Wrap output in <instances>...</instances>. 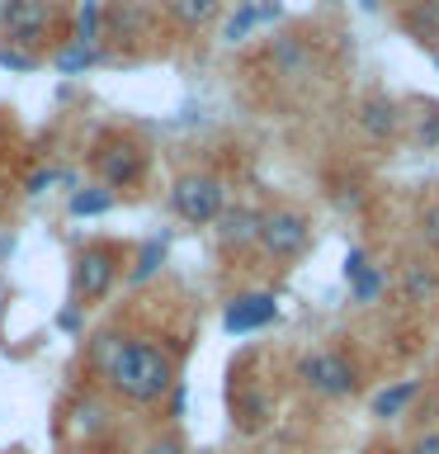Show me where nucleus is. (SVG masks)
I'll return each instance as SVG.
<instances>
[{
    "instance_id": "1",
    "label": "nucleus",
    "mask_w": 439,
    "mask_h": 454,
    "mask_svg": "<svg viewBox=\"0 0 439 454\" xmlns=\"http://www.w3.org/2000/svg\"><path fill=\"white\" fill-rule=\"evenodd\" d=\"M95 364L104 383L119 397L137 407H151L161 403L175 383V360H170L166 346H156L151 336H109L104 346L95 350Z\"/></svg>"
},
{
    "instance_id": "2",
    "label": "nucleus",
    "mask_w": 439,
    "mask_h": 454,
    "mask_svg": "<svg viewBox=\"0 0 439 454\" xmlns=\"http://www.w3.org/2000/svg\"><path fill=\"white\" fill-rule=\"evenodd\" d=\"M170 208H175L180 223L189 227H208L218 223V213L227 208V184L212 176V170H184L170 184Z\"/></svg>"
},
{
    "instance_id": "3",
    "label": "nucleus",
    "mask_w": 439,
    "mask_h": 454,
    "mask_svg": "<svg viewBox=\"0 0 439 454\" xmlns=\"http://www.w3.org/2000/svg\"><path fill=\"white\" fill-rule=\"evenodd\" d=\"M123 275V251L113 241H85L76 251V275H71V294H76V308L99 303Z\"/></svg>"
},
{
    "instance_id": "4",
    "label": "nucleus",
    "mask_w": 439,
    "mask_h": 454,
    "mask_svg": "<svg viewBox=\"0 0 439 454\" xmlns=\"http://www.w3.org/2000/svg\"><path fill=\"white\" fill-rule=\"evenodd\" d=\"M90 166L104 190H133V184L147 176V152H142L137 137H123V133H109L95 142L90 152Z\"/></svg>"
},
{
    "instance_id": "5",
    "label": "nucleus",
    "mask_w": 439,
    "mask_h": 454,
    "mask_svg": "<svg viewBox=\"0 0 439 454\" xmlns=\"http://www.w3.org/2000/svg\"><path fill=\"white\" fill-rule=\"evenodd\" d=\"M297 383H303L312 397L340 403V397H350L354 388H359V374H354V364L340 350L321 346V350H307L303 360H297Z\"/></svg>"
},
{
    "instance_id": "6",
    "label": "nucleus",
    "mask_w": 439,
    "mask_h": 454,
    "mask_svg": "<svg viewBox=\"0 0 439 454\" xmlns=\"http://www.w3.org/2000/svg\"><path fill=\"white\" fill-rule=\"evenodd\" d=\"M52 20H57L52 0H0V34H5V48H19V52L38 57V48L52 34Z\"/></svg>"
},
{
    "instance_id": "7",
    "label": "nucleus",
    "mask_w": 439,
    "mask_h": 454,
    "mask_svg": "<svg viewBox=\"0 0 439 454\" xmlns=\"http://www.w3.org/2000/svg\"><path fill=\"white\" fill-rule=\"evenodd\" d=\"M269 261H297L312 247V218L303 208H269L260 213V241H255Z\"/></svg>"
},
{
    "instance_id": "8",
    "label": "nucleus",
    "mask_w": 439,
    "mask_h": 454,
    "mask_svg": "<svg viewBox=\"0 0 439 454\" xmlns=\"http://www.w3.org/2000/svg\"><path fill=\"white\" fill-rule=\"evenodd\" d=\"M269 421H274V397L265 388H255V383L232 388V426L241 435H260L269 431Z\"/></svg>"
},
{
    "instance_id": "9",
    "label": "nucleus",
    "mask_w": 439,
    "mask_h": 454,
    "mask_svg": "<svg viewBox=\"0 0 439 454\" xmlns=\"http://www.w3.org/2000/svg\"><path fill=\"white\" fill-rule=\"evenodd\" d=\"M279 317V303H274V294H241L227 303L222 312V326L232 336H246V332H260V326H269Z\"/></svg>"
},
{
    "instance_id": "10",
    "label": "nucleus",
    "mask_w": 439,
    "mask_h": 454,
    "mask_svg": "<svg viewBox=\"0 0 439 454\" xmlns=\"http://www.w3.org/2000/svg\"><path fill=\"white\" fill-rule=\"evenodd\" d=\"M354 123H359L364 137L388 142V137L402 133V109H397V99H388V95H368L359 105V114H354Z\"/></svg>"
},
{
    "instance_id": "11",
    "label": "nucleus",
    "mask_w": 439,
    "mask_h": 454,
    "mask_svg": "<svg viewBox=\"0 0 439 454\" xmlns=\"http://www.w3.org/2000/svg\"><path fill=\"white\" fill-rule=\"evenodd\" d=\"M218 241L222 247H236V251L255 247V241H260V208H250V204L222 208L218 213Z\"/></svg>"
},
{
    "instance_id": "12",
    "label": "nucleus",
    "mask_w": 439,
    "mask_h": 454,
    "mask_svg": "<svg viewBox=\"0 0 439 454\" xmlns=\"http://www.w3.org/2000/svg\"><path fill=\"white\" fill-rule=\"evenodd\" d=\"M345 279H350L354 303H378V294L388 289L382 265H368V251H364V247H354V251L345 255Z\"/></svg>"
},
{
    "instance_id": "13",
    "label": "nucleus",
    "mask_w": 439,
    "mask_h": 454,
    "mask_svg": "<svg viewBox=\"0 0 439 454\" xmlns=\"http://www.w3.org/2000/svg\"><path fill=\"white\" fill-rule=\"evenodd\" d=\"M397 294H402V303H411V308L435 303V294H439V270H435L430 261H406Z\"/></svg>"
},
{
    "instance_id": "14",
    "label": "nucleus",
    "mask_w": 439,
    "mask_h": 454,
    "mask_svg": "<svg viewBox=\"0 0 439 454\" xmlns=\"http://www.w3.org/2000/svg\"><path fill=\"white\" fill-rule=\"evenodd\" d=\"M279 14H283V5H279V0H246V5H241V10L232 14V20H227L222 38H227V43H241V38H250L260 24L279 20Z\"/></svg>"
},
{
    "instance_id": "15",
    "label": "nucleus",
    "mask_w": 439,
    "mask_h": 454,
    "mask_svg": "<svg viewBox=\"0 0 439 454\" xmlns=\"http://www.w3.org/2000/svg\"><path fill=\"white\" fill-rule=\"evenodd\" d=\"M416 393H420V383H416V379H397L392 388H382V393L374 397V417H378V421L402 417V411L416 403Z\"/></svg>"
},
{
    "instance_id": "16",
    "label": "nucleus",
    "mask_w": 439,
    "mask_h": 454,
    "mask_svg": "<svg viewBox=\"0 0 439 454\" xmlns=\"http://www.w3.org/2000/svg\"><path fill=\"white\" fill-rule=\"evenodd\" d=\"M218 10H222V0H166V14L175 24H184V28L212 24V20H218Z\"/></svg>"
},
{
    "instance_id": "17",
    "label": "nucleus",
    "mask_w": 439,
    "mask_h": 454,
    "mask_svg": "<svg viewBox=\"0 0 439 454\" xmlns=\"http://www.w3.org/2000/svg\"><path fill=\"white\" fill-rule=\"evenodd\" d=\"M66 208H71V218H99V213L113 208V190H104V184H85V190H71Z\"/></svg>"
},
{
    "instance_id": "18",
    "label": "nucleus",
    "mask_w": 439,
    "mask_h": 454,
    "mask_svg": "<svg viewBox=\"0 0 439 454\" xmlns=\"http://www.w3.org/2000/svg\"><path fill=\"white\" fill-rule=\"evenodd\" d=\"M52 62H57V71H66V76H71V71L95 67V62H99V48H85V43H71V38H66L62 48H57Z\"/></svg>"
},
{
    "instance_id": "19",
    "label": "nucleus",
    "mask_w": 439,
    "mask_h": 454,
    "mask_svg": "<svg viewBox=\"0 0 439 454\" xmlns=\"http://www.w3.org/2000/svg\"><path fill=\"white\" fill-rule=\"evenodd\" d=\"M161 261H166V241H161V237H151L147 247L137 251V265L127 270V279H133V284H142V279H151V275H156V265H161Z\"/></svg>"
},
{
    "instance_id": "20",
    "label": "nucleus",
    "mask_w": 439,
    "mask_h": 454,
    "mask_svg": "<svg viewBox=\"0 0 439 454\" xmlns=\"http://www.w3.org/2000/svg\"><path fill=\"white\" fill-rule=\"evenodd\" d=\"M137 454H189V450H184V440H180L175 431H156V435L142 440Z\"/></svg>"
},
{
    "instance_id": "21",
    "label": "nucleus",
    "mask_w": 439,
    "mask_h": 454,
    "mask_svg": "<svg viewBox=\"0 0 439 454\" xmlns=\"http://www.w3.org/2000/svg\"><path fill=\"white\" fill-rule=\"evenodd\" d=\"M420 241L430 251H439V199H430V204L420 208Z\"/></svg>"
},
{
    "instance_id": "22",
    "label": "nucleus",
    "mask_w": 439,
    "mask_h": 454,
    "mask_svg": "<svg viewBox=\"0 0 439 454\" xmlns=\"http://www.w3.org/2000/svg\"><path fill=\"white\" fill-rule=\"evenodd\" d=\"M0 67H10V71H34L38 57H34V52H19V48H5V43H0Z\"/></svg>"
},
{
    "instance_id": "23",
    "label": "nucleus",
    "mask_w": 439,
    "mask_h": 454,
    "mask_svg": "<svg viewBox=\"0 0 439 454\" xmlns=\"http://www.w3.org/2000/svg\"><path fill=\"white\" fill-rule=\"evenodd\" d=\"M406 454H439V426H430V431H420L416 440H411Z\"/></svg>"
},
{
    "instance_id": "24",
    "label": "nucleus",
    "mask_w": 439,
    "mask_h": 454,
    "mask_svg": "<svg viewBox=\"0 0 439 454\" xmlns=\"http://www.w3.org/2000/svg\"><path fill=\"white\" fill-rule=\"evenodd\" d=\"M48 184H57V166H42V170H34V176H28V194H42Z\"/></svg>"
},
{
    "instance_id": "25",
    "label": "nucleus",
    "mask_w": 439,
    "mask_h": 454,
    "mask_svg": "<svg viewBox=\"0 0 439 454\" xmlns=\"http://www.w3.org/2000/svg\"><path fill=\"white\" fill-rule=\"evenodd\" d=\"M255 454H289V450H283V445H260Z\"/></svg>"
}]
</instances>
